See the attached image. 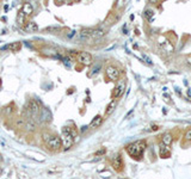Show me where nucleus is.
I'll list each match as a JSON object with an SVG mask.
<instances>
[{
    "instance_id": "obj_1",
    "label": "nucleus",
    "mask_w": 191,
    "mask_h": 179,
    "mask_svg": "<svg viewBox=\"0 0 191 179\" xmlns=\"http://www.w3.org/2000/svg\"><path fill=\"white\" fill-rule=\"evenodd\" d=\"M146 149H147V141L146 140H139V141L131 142V143L125 146V152L128 153V155L135 160H141Z\"/></svg>"
},
{
    "instance_id": "obj_2",
    "label": "nucleus",
    "mask_w": 191,
    "mask_h": 179,
    "mask_svg": "<svg viewBox=\"0 0 191 179\" xmlns=\"http://www.w3.org/2000/svg\"><path fill=\"white\" fill-rule=\"evenodd\" d=\"M77 131L73 128L69 127H63L62 128V135H61V141H62V149L68 151L72 148L74 145V137H77Z\"/></svg>"
},
{
    "instance_id": "obj_3",
    "label": "nucleus",
    "mask_w": 191,
    "mask_h": 179,
    "mask_svg": "<svg viewBox=\"0 0 191 179\" xmlns=\"http://www.w3.org/2000/svg\"><path fill=\"white\" fill-rule=\"evenodd\" d=\"M46 146L48 147V149L53 151V152H57L61 149L62 147V141H61V137L60 136H50V139L46 142Z\"/></svg>"
},
{
    "instance_id": "obj_4",
    "label": "nucleus",
    "mask_w": 191,
    "mask_h": 179,
    "mask_svg": "<svg viewBox=\"0 0 191 179\" xmlns=\"http://www.w3.org/2000/svg\"><path fill=\"white\" fill-rule=\"evenodd\" d=\"M105 74H106V78L110 80V81H118L119 80V69L116 67V66H107L105 68Z\"/></svg>"
},
{
    "instance_id": "obj_5",
    "label": "nucleus",
    "mask_w": 191,
    "mask_h": 179,
    "mask_svg": "<svg viewBox=\"0 0 191 179\" xmlns=\"http://www.w3.org/2000/svg\"><path fill=\"white\" fill-rule=\"evenodd\" d=\"M125 87H127L125 81H124V80L119 81V83L116 85V87L113 89V92H112V99H117V100H118V98H121V97L123 95V93H124V91H125Z\"/></svg>"
},
{
    "instance_id": "obj_6",
    "label": "nucleus",
    "mask_w": 191,
    "mask_h": 179,
    "mask_svg": "<svg viewBox=\"0 0 191 179\" xmlns=\"http://www.w3.org/2000/svg\"><path fill=\"white\" fill-rule=\"evenodd\" d=\"M111 165H112V169L116 171V172H121L123 170V159H122V154L117 153L112 160H111Z\"/></svg>"
},
{
    "instance_id": "obj_7",
    "label": "nucleus",
    "mask_w": 191,
    "mask_h": 179,
    "mask_svg": "<svg viewBox=\"0 0 191 179\" xmlns=\"http://www.w3.org/2000/svg\"><path fill=\"white\" fill-rule=\"evenodd\" d=\"M78 61L85 66H90L92 63V55L87 51H80L78 53V56H77Z\"/></svg>"
},
{
    "instance_id": "obj_8",
    "label": "nucleus",
    "mask_w": 191,
    "mask_h": 179,
    "mask_svg": "<svg viewBox=\"0 0 191 179\" xmlns=\"http://www.w3.org/2000/svg\"><path fill=\"white\" fill-rule=\"evenodd\" d=\"M81 31L87 34L92 40L93 38H100V37H103L105 35V31L103 29H83Z\"/></svg>"
},
{
    "instance_id": "obj_9",
    "label": "nucleus",
    "mask_w": 191,
    "mask_h": 179,
    "mask_svg": "<svg viewBox=\"0 0 191 179\" xmlns=\"http://www.w3.org/2000/svg\"><path fill=\"white\" fill-rule=\"evenodd\" d=\"M26 107L31 111L32 115H37V113L41 111V105H40L38 101L35 100V99H30V100L28 101V104H26Z\"/></svg>"
},
{
    "instance_id": "obj_10",
    "label": "nucleus",
    "mask_w": 191,
    "mask_h": 179,
    "mask_svg": "<svg viewBox=\"0 0 191 179\" xmlns=\"http://www.w3.org/2000/svg\"><path fill=\"white\" fill-rule=\"evenodd\" d=\"M159 155H160V158H163V159H167V158H170V157H171L170 147H167V146H165V145L160 143V146H159Z\"/></svg>"
},
{
    "instance_id": "obj_11",
    "label": "nucleus",
    "mask_w": 191,
    "mask_h": 179,
    "mask_svg": "<svg viewBox=\"0 0 191 179\" xmlns=\"http://www.w3.org/2000/svg\"><path fill=\"white\" fill-rule=\"evenodd\" d=\"M161 143L170 147L172 143H173V135L171 133H165L163 136H161Z\"/></svg>"
},
{
    "instance_id": "obj_12",
    "label": "nucleus",
    "mask_w": 191,
    "mask_h": 179,
    "mask_svg": "<svg viewBox=\"0 0 191 179\" xmlns=\"http://www.w3.org/2000/svg\"><path fill=\"white\" fill-rule=\"evenodd\" d=\"M117 104H118V100H117V99H112V100L107 104V106H106V109H105V115H106V116L111 115V113L115 111V109L117 107Z\"/></svg>"
},
{
    "instance_id": "obj_13",
    "label": "nucleus",
    "mask_w": 191,
    "mask_h": 179,
    "mask_svg": "<svg viewBox=\"0 0 191 179\" xmlns=\"http://www.w3.org/2000/svg\"><path fill=\"white\" fill-rule=\"evenodd\" d=\"M20 48H22V43H20V42H12V43L7 44L6 47H4V49H7V50L13 51V53L19 51V50H20Z\"/></svg>"
},
{
    "instance_id": "obj_14",
    "label": "nucleus",
    "mask_w": 191,
    "mask_h": 179,
    "mask_svg": "<svg viewBox=\"0 0 191 179\" xmlns=\"http://www.w3.org/2000/svg\"><path fill=\"white\" fill-rule=\"evenodd\" d=\"M101 123H103V117H101L100 115H97L95 118L91 121V123H90V128H92V129H97V128H99V127L101 125Z\"/></svg>"
},
{
    "instance_id": "obj_15",
    "label": "nucleus",
    "mask_w": 191,
    "mask_h": 179,
    "mask_svg": "<svg viewBox=\"0 0 191 179\" xmlns=\"http://www.w3.org/2000/svg\"><path fill=\"white\" fill-rule=\"evenodd\" d=\"M25 30H26L28 32H37V31H38V25H37V23H35V22H29V23H26V25H25Z\"/></svg>"
},
{
    "instance_id": "obj_16",
    "label": "nucleus",
    "mask_w": 191,
    "mask_h": 179,
    "mask_svg": "<svg viewBox=\"0 0 191 179\" xmlns=\"http://www.w3.org/2000/svg\"><path fill=\"white\" fill-rule=\"evenodd\" d=\"M22 11H23V13H24L25 16H30V14H32V12H34V6H32L31 4H29V2H25V4L23 5V7H22Z\"/></svg>"
},
{
    "instance_id": "obj_17",
    "label": "nucleus",
    "mask_w": 191,
    "mask_h": 179,
    "mask_svg": "<svg viewBox=\"0 0 191 179\" xmlns=\"http://www.w3.org/2000/svg\"><path fill=\"white\" fill-rule=\"evenodd\" d=\"M160 47H161L165 51H167V53H173V51H175V47H173V44H172L171 42H169V41H165L164 43H161V44H160Z\"/></svg>"
},
{
    "instance_id": "obj_18",
    "label": "nucleus",
    "mask_w": 191,
    "mask_h": 179,
    "mask_svg": "<svg viewBox=\"0 0 191 179\" xmlns=\"http://www.w3.org/2000/svg\"><path fill=\"white\" fill-rule=\"evenodd\" d=\"M153 16H154V11H153L152 8H146V10L143 11V17H145L147 20L152 19V18H153Z\"/></svg>"
},
{
    "instance_id": "obj_19",
    "label": "nucleus",
    "mask_w": 191,
    "mask_h": 179,
    "mask_svg": "<svg viewBox=\"0 0 191 179\" xmlns=\"http://www.w3.org/2000/svg\"><path fill=\"white\" fill-rule=\"evenodd\" d=\"M24 127H25L28 130H32V131L36 129V124H35V122H34V121H31V119H26V121H25V125H24Z\"/></svg>"
},
{
    "instance_id": "obj_20",
    "label": "nucleus",
    "mask_w": 191,
    "mask_h": 179,
    "mask_svg": "<svg viewBox=\"0 0 191 179\" xmlns=\"http://www.w3.org/2000/svg\"><path fill=\"white\" fill-rule=\"evenodd\" d=\"M25 14L23 13V11L20 10L19 11V13H18V17H17V19H18V22H19V24H24V20H25Z\"/></svg>"
},
{
    "instance_id": "obj_21",
    "label": "nucleus",
    "mask_w": 191,
    "mask_h": 179,
    "mask_svg": "<svg viewBox=\"0 0 191 179\" xmlns=\"http://www.w3.org/2000/svg\"><path fill=\"white\" fill-rule=\"evenodd\" d=\"M184 140L188 141V142H191V128L185 131V134H184Z\"/></svg>"
},
{
    "instance_id": "obj_22",
    "label": "nucleus",
    "mask_w": 191,
    "mask_h": 179,
    "mask_svg": "<svg viewBox=\"0 0 191 179\" xmlns=\"http://www.w3.org/2000/svg\"><path fill=\"white\" fill-rule=\"evenodd\" d=\"M16 125H17V128H22V127H24V125H25V121H24L23 118H19V119H17Z\"/></svg>"
},
{
    "instance_id": "obj_23",
    "label": "nucleus",
    "mask_w": 191,
    "mask_h": 179,
    "mask_svg": "<svg viewBox=\"0 0 191 179\" xmlns=\"http://www.w3.org/2000/svg\"><path fill=\"white\" fill-rule=\"evenodd\" d=\"M49 139H50V135H49V134H43V141H44V143H46Z\"/></svg>"
},
{
    "instance_id": "obj_24",
    "label": "nucleus",
    "mask_w": 191,
    "mask_h": 179,
    "mask_svg": "<svg viewBox=\"0 0 191 179\" xmlns=\"http://www.w3.org/2000/svg\"><path fill=\"white\" fill-rule=\"evenodd\" d=\"M54 1H55V4H56L57 6H60V5L65 4V1H66V0H54Z\"/></svg>"
},
{
    "instance_id": "obj_25",
    "label": "nucleus",
    "mask_w": 191,
    "mask_h": 179,
    "mask_svg": "<svg viewBox=\"0 0 191 179\" xmlns=\"http://www.w3.org/2000/svg\"><path fill=\"white\" fill-rule=\"evenodd\" d=\"M151 4H153V5H155V4H158L159 2V0H148Z\"/></svg>"
},
{
    "instance_id": "obj_26",
    "label": "nucleus",
    "mask_w": 191,
    "mask_h": 179,
    "mask_svg": "<svg viewBox=\"0 0 191 179\" xmlns=\"http://www.w3.org/2000/svg\"><path fill=\"white\" fill-rule=\"evenodd\" d=\"M6 113H7V115H10V113H11V106L6 107Z\"/></svg>"
},
{
    "instance_id": "obj_27",
    "label": "nucleus",
    "mask_w": 191,
    "mask_h": 179,
    "mask_svg": "<svg viewBox=\"0 0 191 179\" xmlns=\"http://www.w3.org/2000/svg\"><path fill=\"white\" fill-rule=\"evenodd\" d=\"M158 128H159V127H158V125H155V124H153V125H152V129H153V130H158Z\"/></svg>"
},
{
    "instance_id": "obj_28",
    "label": "nucleus",
    "mask_w": 191,
    "mask_h": 179,
    "mask_svg": "<svg viewBox=\"0 0 191 179\" xmlns=\"http://www.w3.org/2000/svg\"><path fill=\"white\" fill-rule=\"evenodd\" d=\"M188 61H189V63H191V59H188Z\"/></svg>"
},
{
    "instance_id": "obj_29",
    "label": "nucleus",
    "mask_w": 191,
    "mask_h": 179,
    "mask_svg": "<svg viewBox=\"0 0 191 179\" xmlns=\"http://www.w3.org/2000/svg\"><path fill=\"white\" fill-rule=\"evenodd\" d=\"M1 160H2V157H1V154H0V161H1Z\"/></svg>"
},
{
    "instance_id": "obj_30",
    "label": "nucleus",
    "mask_w": 191,
    "mask_h": 179,
    "mask_svg": "<svg viewBox=\"0 0 191 179\" xmlns=\"http://www.w3.org/2000/svg\"><path fill=\"white\" fill-rule=\"evenodd\" d=\"M74 1H75V2H78V1H80V0H74Z\"/></svg>"
}]
</instances>
